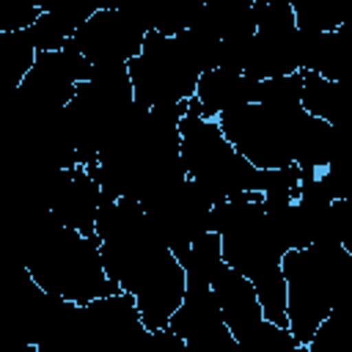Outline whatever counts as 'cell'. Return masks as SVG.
Segmentation results:
<instances>
[{"label":"cell","instance_id":"8","mask_svg":"<svg viewBox=\"0 0 352 352\" xmlns=\"http://www.w3.org/2000/svg\"><path fill=\"white\" fill-rule=\"evenodd\" d=\"M209 289L217 300L223 324L231 330L239 352H308L294 341L289 327L264 319L253 286L234 270L223 267Z\"/></svg>","mask_w":352,"mask_h":352},{"label":"cell","instance_id":"1","mask_svg":"<svg viewBox=\"0 0 352 352\" xmlns=\"http://www.w3.org/2000/svg\"><path fill=\"white\" fill-rule=\"evenodd\" d=\"M94 236L107 278L135 300L146 330L168 327L182 305L187 278L176 256L154 236L138 201L102 198Z\"/></svg>","mask_w":352,"mask_h":352},{"label":"cell","instance_id":"16","mask_svg":"<svg viewBox=\"0 0 352 352\" xmlns=\"http://www.w3.org/2000/svg\"><path fill=\"white\" fill-rule=\"evenodd\" d=\"M256 96H258V82L256 80H248L245 74H231V72L212 69V72H204L198 77L192 102H195L201 118L217 121L226 113H234L239 107L253 104Z\"/></svg>","mask_w":352,"mask_h":352},{"label":"cell","instance_id":"4","mask_svg":"<svg viewBox=\"0 0 352 352\" xmlns=\"http://www.w3.org/2000/svg\"><path fill=\"white\" fill-rule=\"evenodd\" d=\"M25 270L47 294L63 297L74 305L118 294V286L102 267L99 242L60 226L52 214H47L33 239L25 256Z\"/></svg>","mask_w":352,"mask_h":352},{"label":"cell","instance_id":"22","mask_svg":"<svg viewBox=\"0 0 352 352\" xmlns=\"http://www.w3.org/2000/svg\"><path fill=\"white\" fill-rule=\"evenodd\" d=\"M292 16L300 33H333L344 25L341 16L316 3H292Z\"/></svg>","mask_w":352,"mask_h":352},{"label":"cell","instance_id":"12","mask_svg":"<svg viewBox=\"0 0 352 352\" xmlns=\"http://www.w3.org/2000/svg\"><path fill=\"white\" fill-rule=\"evenodd\" d=\"M143 333L135 300L124 292L77 305V341L88 352H129Z\"/></svg>","mask_w":352,"mask_h":352},{"label":"cell","instance_id":"3","mask_svg":"<svg viewBox=\"0 0 352 352\" xmlns=\"http://www.w3.org/2000/svg\"><path fill=\"white\" fill-rule=\"evenodd\" d=\"M286 283V327L297 344H308L319 322L352 297V253L336 242L289 250L280 258Z\"/></svg>","mask_w":352,"mask_h":352},{"label":"cell","instance_id":"15","mask_svg":"<svg viewBox=\"0 0 352 352\" xmlns=\"http://www.w3.org/2000/svg\"><path fill=\"white\" fill-rule=\"evenodd\" d=\"M99 206H102V190L88 176V170L77 165V168L66 170L58 192L50 201V214L60 226H66V228H72L88 239H96L94 223H96Z\"/></svg>","mask_w":352,"mask_h":352},{"label":"cell","instance_id":"17","mask_svg":"<svg viewBox=\"0 0 352 352\" xmlns=\"http://www.w3.org/2000/svg\"><path fill=\"white\" fill-rule=\"evenodd\" d=\"M300 107L324 124L333 126H352V94L344 82L324 80L314 72H300Z\"/></svg>","mask_w":352,"mask_h":352},{"label":"cell","instance_id":"9","mask_svg":"<svg viewBox=\"0 0 352 352\" xmlns=\"http://www.w3.org/2000/svg\"><path fill=\"white\" fill-rule=\"evenodd\" d=\"M256 33L248 44L242 74L264 82L272 77L297 74V28L289 0H256L253 3Z\"/></svg>","mask_w":352,"mask_h":352},{"label":"cell","instance_id":"5","mask_svg":"<svg viewBox=\"0 0 352 352\" xmlns=\"http://www.w3.org/2000/svg\"><path fill=\"white\" fill-rule=\"evenodd\" d=\"M179 160L184 176L214 204L256 192L258 170L223 138L217 121L198 116L192 99L179 121Z\"/></svg>","mask_w":352,"mask_h":352},{"label":"cell","instance_id":"14","mask_svg":"<svg viewBox=\"0 0 352 352\" xmlns=\"http://www.w3.org/2000/svg\"><path fill=\"white\" fill-rule=\"evenodd\" d=\"M168 330L184 341V352H239L231 330L223 324L209 286H187Z\"/></svg>","mask_w":352,"mask_h":352},{"label":"cell","instance_id":"23","mask_svg":"<svg viewBox=\"0 0 352 352\" xmlns=\"http://www.w3.org/2000/svg\"><path fill=\"white\" fill-rule=\"evenodd\" d=\"M300 88H302V77L297 74H286V77H272L258 82V104H278V107H294L300 104Z\"/></svg>","mask_w":352,"mask_h":352},{"label":"cell","instance_id":"21","mask_svg":"<svg viewBox=\"0 0 352 352\" xmlns=\"http://www.w3.org/2000/svg\"><path fill=\"white\" fill-rule=\"evenodd\" d=\"M305 349L308 352H352V297L344 300L319 322Z\"/></svg>","mask_w":352,"mask_h":352},{"label":"cell","instance_id":"7","mask_svg":"<svg viewBox=\"0 0 352 352\" xmlns=\"http://www.w3.org/2000/svg\"><path fill=\"white\" fill-rule=\"evenodd\" d=\"M135 104L140 110L168 107L190 102L201 77V69L179 41V36L146 33L140 55L126 63Z\"/></svg>","mask_w":352,"mask_h":352},{"label":"cell","instance_id":"24","mask_svg":"<svg viewBox=\"0 0 352 352\" xmlns=\"http://www.w3.org/2000/svg\"><path fill=\"white\" fill-rule=\"evenodd\" d=\"M41 14V6L30 0H0V33L28 30Z\"/></svg>","mask_w":352,"mask_h":352},{"label":"cell","instance_id":"11","mask_svg":"<svg viewBox=\"0 0 352 352\" xmlns=\"http://www.w3.org/2000/svg\"><path fill=\"white\" fill-rule=\"evenodd\" d=\"M146 30L132 11L96 6L69 41L88 66H126L140 55Z\"/></svg>","mask_w":352,"mask_h":352},{"label":"cell","instance_id":"18","mask_svg":"<svg viewBox=\"0 0 352 352\" xmlns=\"http://www.w3.org/2000/svg\"><path fill=\"white\" fill-rule=\"evenodd\" d=\"M96 11V6L66 3L55 8H41L38 19L25 30L36 52H60L77 33V28Z\"/></svg>","mask_w":352,"mask_h":352},{"label":"cell","instance_id":"13","mask_svg":"<svg viewBox=\"0 0 352 352\" xmlns=\"http://www.w3.org/2000/svg\"><path fill=\"white\" fill-rule=\"evenodd\" d=\"M44 297L47 292L25 267L0 272V352L36 346Z\"/></svg>","mask_w":352,"mask_h":352},{"label":"cell","instance_id":"2","mask_svg":"<svg viewBox=\"0 0 352 352\" xmlns=\"http://www.w3.org/2000/svg\"><path fill=\"white\" fill-rule=\"evenodd\" d=\"M206 231L220 236L223 264L253 286L264 319L286 327V283L280 275L283 248L267 223L261 195L248 192L217 201L209 212Z\"/></svg>","mask_w":352,"mask_h":352},{"label":"cell","instance_id":"19","mask_svg":"<svg viewBox=\"0 0 352 352\" xmlns=\"http://www.w3.org/2000/svg\"><path fill=\"white\" fill-rule=\"evenodd\" d=\"M36 60V50L25 30L0 33V102L11 96Z\"/></svg>","mask_w":352,"mask_h":352},{"label":"cell","instance_id":"20","mask_svg":"<svg viewBox=\"0 0 352 352\" xmlns=\"http://www.w3.org/2000/svg\"><path fill=\"white\" fill-rule=\"evenodd\" d=\"M184 270L187 286H212L214 275L226 267L223 264V253H220V236L217 234H204L198 236L179 258H176Z\"/></svg>","mask_w":352,"mask_h":352},{"label":"cell","instance_id":"10","mask_svg":"<svg viewBox=\"0 0 352 352\" xmlns=\"http://www.w3.org/2000/svg\"><path fill=\"white\" fill-rule=\"evenodd\" d=\"M212 206H214V201L206 198L190 179H182L179 184L160 190V192L148 195L146 201H140L148 228L176 258L198 236L206 234Z\"/></svg>","mask_w":352,"mask_h":352},{"label":"cell","instance_id":"6","mask_svg":"<svg viewBox=\"0 0 352 352\" xmlns=\"http://www.w3.org/2000/svg\"><path fill=\"white\" fill-rule=\"evenodd\" d=\"M308 124L311 116L300 104L278 107L258 102L217 118L223 138L256 170H275L294 165Z\"/></svg>","mask_w":352,"mask_h":352}]
</instances>
